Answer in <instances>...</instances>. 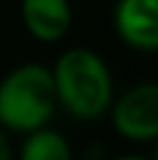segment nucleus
Here are the masks:
<instances>
[{"label": "nucleus", "instance_id": "1", "mask_svg": "<svg viewBox=\"0 0 158 160\" xmlns=\"http://www.w3.org/2000/svg\"><path fill=\"white\" fill-rule=\"evenodd\" d=\"M56 102L79 121H93L114 102L112 72L105 58L86 47L63 51L51 68Z\"/></svg>", "mask_w": 158, "mask_h": 160}, {"label": "nucleus", "instance_id": "2", "mask_svg": "<svg viewBox=\"0 0 158 160\" xmlns=\"http://www.w3.org/2000/svg\"><path fill=\"white\" fill-rule=\"evenodd\" d=\"M58 102L51 70L40 63L14 68L0 79V128L30 132L47 128Z\"/></svg>", "mask_w": 158, "mask_h": 160}, {"label": "nucleus", "instance_id": "3", "mask_svg": "<svg viewBox=\"0 0 158 160\" xmlns=\"http://www.w3.org/2000/svg\"><path fill=\"white\" fill-rule=\"evenodd\" d=\"M112 125L130 142H151L158 135V86L144 81L112 102Z\"/></svg>", "mask_w": 158, "mask_h": 160}, {"label": "nucleus", "instance_id": "4", "mask_svg": "<svg viewBox=\"0 0 158 160\" xmlns=\"http://www.w3.org/2000/svg\"><path fill=\"white\" fill-rule=\"evenodd\" d=\"M112 23L130 49L149 53L158 49V0H116Z\"/></svg>", "mask_w": 158, "mask_h": 160}, {"label": "nucleus", "instance_id": "5", "mask_svg": "<svg viewBox=\"0 0 158 160\" xmlns=\"http://www.w3.org/2000/svg\"><path fill=\"white\" fill-rule=\"evenodd\" d=\"M21 21L40 42H58L72 26L70 0H21Z\"/></svg>", "mask_w": 158, "mask_h": 160}, {"label": "nucleus", "instance_id": "6", "mask_svg": "<svg viewBox=\"0 0 158 160\" xmlns=\"http://www.w3.org/2000/svg\"><path fill=\"white\" fill-rule=\"evenodd\" d=\"M19 160H72V148L58 130L40 128L23 139Z\"/></svg>", "mask_w": 158, "mask_h": 160}, {"label": "nucleus", "instance_id": "7", "mask_svg": "<svg viewBox=\"0 0 158 160\" xmlns=\"http://www.w3.org/2000/svg\"><path fill=\"white\" fill-rule=\"evenodd\" d=\"M0 160H12V148H9V139L5 130L0 128Z\"/></svg>", "mask_w": 158, "mask_h": 160}, {"label": "nucleus", "instance_id": "8", "mask_svg": "<svg viewBox=\"0 0 158 160\" xmlns=\"http://www.w3.org/2000/svg\"><path fill=\"white\" fill-rule=\"evenodd\" d=\"M112 160H149V158L137 156V153H128V156H119V158H112Z\"/></svg>", "mask_w": 158, "mask_h": 160}]
</instances>
